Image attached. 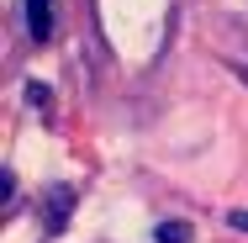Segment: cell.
Segmentation results:
<instances>
[{
  "instance_id": "obj_6",
  "label": "cell",
  "mask_w": 248,
  "mask_h": 243,
  "mask_svg": "<svg viewBox=\"0 0 248 243\" xmlns=\"http://www.w3.org/2000/svg\"><path fill=\"white\" fill-rule=\"evenodd\" d=\"M238 74H243V80H248V64H243V69H238Z\"/></svg>"
},
{
  "instance_id": "obj_5",
  "label": "cell",
  "mask_w": 248,
  "mask_h": 243,
  "mask_svg": "<svg viewBox=\"0 0 248 243\" xmlns=\"http://www.w3.org/2000/svg\"><path fill=\"white\" fill-rule=\"evenodd\" d=\"M227 222H232V227H238V233H248V211H232V217H227Z\"/></svg>"
},
{
  "instance_id": "obj_2",
  "label": "cell",
  "mask_w": 248,
  "mask_h": 243,
  "mask_svg": "<svg viewBox=\"0 0 248 243\" xmlns=\"http://www.w3.org/2000/svg\"><path fill=\"white\" fill-rule=\"evenodd\" d=\"M69 211H74V185H53L48 191V227L53 233L69 222Z\"/></svg>"
},
{
  "instance_id": "obj_4",
  "label": "cell",
  "mask_w": 248,
  "mask_h": 243,
  "mask_svg": "<svg viewBox=\"0 0 248 243\" xmlns=\"http://www.w3.org/2000/svg\"><path fill=\"white\" fill-rule=\"evenodd\" d=\"M27 100H32V106H48L53 96H48V85H27Z\"/></svg>"
},
{
  "instance_id": "obj_3",
  "label": "cell",
  "mask_w": 248,
  "mask_h": 243,
  "mask_svg": "<svg viewBox=\"0 0 248 243\" xmlns=\"http://www.w3.org/2000/svg\"><path fill=\"white\" fill-rule=\"evenodd\" d=\"M153 243H190V222H158Z\"/></svg>"
},
{
  "instance_id": "obj_1",
  "label": "cell",
  "mask_w": 248,
  "mask_h": 243,
  "mask_svg": "<svg viewBox=\"0 0 248 243\" xmlns=\"http://www.w3.org/2000/svg\"><path fill=\"white\" fill-rule=\"evenodd\" d=\"M27 32H32V43H53V32H58V0H27Z\"/></svg>"
}]
</instances>
